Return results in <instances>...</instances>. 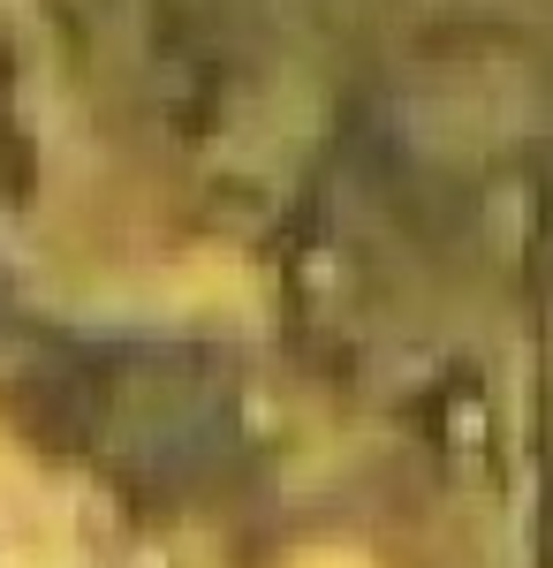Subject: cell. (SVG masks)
Returning a JSON list of instances; mask_svg holds the SVG:
<instances>
[{
    "label": "cell",
    "instance_id": "6da1fadb",
    "mask_svg": "<svg viewBox=\"0 0 553 568\" xmlns=\"http://www.w3.org/2000/svg\"><path fill=\"white\" fill-rule=\"evenodd\" d=\"M0 197H31V144L16 136L8 114V69H0Z\"/></svg>",
    "mask_w": 553,
    "mask_h": 568
}]
</instances>
